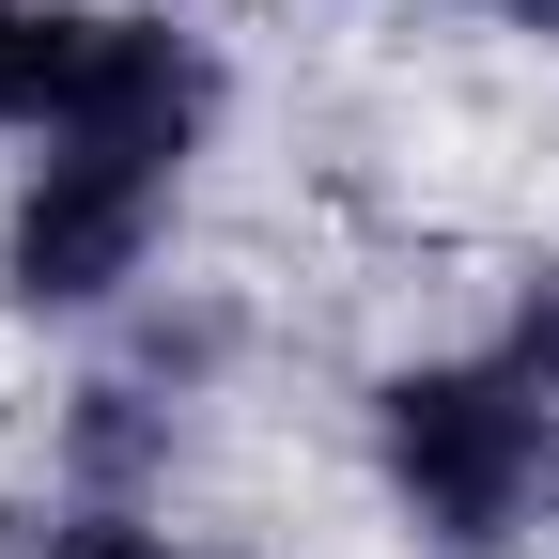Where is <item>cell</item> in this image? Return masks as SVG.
<instances>
[{
  "mask_svg": "<svg viewBox=\"0 0 559 559\" xmlns=\"http://www.w3.org/2000/svg\"><path fill=\"white\" fill-rule=\"evenodd\" d=\"M94 47H109V16H62V0H0V124H62L94 94Z\"/></svg>",
  "mask_w": 559,
  "mask_h": 559,
  "instance_id": "obj_3",
  "label": "cell"
},
{
  "mask_svg": "<svg viewBox=\"0 0 559 559\" xmlns=\"http://www.w3.org/2000/svg\"><path fill=\"white\" fill-rule=\"evenodd\" d=\"M202 109H218V62H202L171 16H109L94 94L47 124V156H32V187H16L0 280H16L32 311H94V296H124L140 249H156V218H171V187H187Z\"/></svg>",
  "mask_w": 559,
  "mask_h": 559,
  "instance_id": "obj_1",
  "label": "cell"
},
{
  "mask_svg": "<svg viewBox=\"0 0 559 559\" xmlns=\"http://www.w3.org/2000/svg\"><path fill=\"white\" fill-rule=\"evenodd\" d=\"M528 16H544V32H559V0H528Z\"/></svg>",
  "mask_w": 559,
  "mask_h": 559,
  "instance_id": "obj_6",
  "label": "cell"
},
{
  "mask_svg": "<svg viewBox=\"0 0 559 559\" xmlns=\"http://www.w3.org/2000/svg\"><path fill=\"white\" fill-rule=\"evenodd\" d=\"M373 451H389V498L436 528L451 559H498V544L528 528V498H544V466H559L544 389H528L513 358L389 373V389H373Z\"/></svg>",
  "mask_w": 559,
  "mask_h": 559,
  "instance_id": "obj_2",
  "label": "cell"
},
{
  "mask_svg": "<svg viewBox=\"0 0 559 559\" xmlns=\"http://www.w3.org/2000/svg\"><path fill=\"white\" fill-rule=\"evenodd\" d=\"M32 559H202V544H171V528H140V513H62Z\"/></svg>",
  "mask_w": 559,
  "mask_h": 559,
  "instance_id": "obj_4",
  "label": "cell"
},
{
  "mask_svg": "<svg viewBox=\"0 0 559 559\" xmlns=\"http://www.w3.org/2000/svg\"><path fill=\"white\" fill-rule=\"evenodd\" d=\"M498 358H513V373H528V389L559 404V264L528 280V296H513V342H498Z\"/></svg>",
  "mask_w": 559,
  "mask_h": 559,
  "instance_id": "obj_5",
  "label": "cell"
}]
</instances>
